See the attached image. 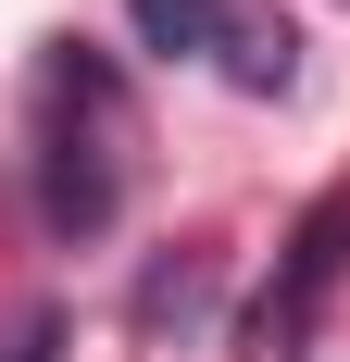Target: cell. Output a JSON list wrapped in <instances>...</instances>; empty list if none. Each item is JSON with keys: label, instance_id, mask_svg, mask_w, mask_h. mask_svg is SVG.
Masks as SVG:
<instances>
[{"label": "cell", "instance_id": "6", "mask_svg": "<svg viewBox=\"0 0 350 362\" xmlns=\"http://www.w3.org/2000/svg\"><path fill=\"white\" fill-rule=\"evenodd\" d=\"M0 362H63V313H13L0 325Z\"/></svg>", "mask_w": 350, "mask_h": 362}, {"label": "cell", "instance_id": "3", "mask_svg": "<svg viewBox=\"0 0 350 362\" xmlns=\"http://www.w3.org/2000/svg\"><path fill=\"white\" fill-rule=\"evenodd\" d=\"M138 37H150V50H188V63H225L238 0H138Z\"/></svg>", "mask_w": 350, "mask_h": 362}, {"label": "cell", "instance_id": "5", "mask_svg": "<svg viewBox=\"0 0 350 362\" xmlns=\"http://www.w3.org/2000/svg\"><path fill=\"white\" fill-rule=\"evenodd\" d=\"M225 75H238V88H288V75H300V37H288V25H263V13H238Z\"/></svg>", "mask_w": 350, "mask_h": 362}, {"label": "cell", "instance_id": "4", "mask_svg": "<svg viewBox=\"0 0 350 362\" xmlns=\"http://www.w3.org/2000/svg\"><path fill=\"white\" fill-rule=\"evenodd\" d=\"M201 313H213V250L163 262V275L138 288V325H150V337H163V325H201Z\"/></svg>", "mask_w": 350, "mask_h": 362}, {"label": "cell", "instance_id": "1", "mask_svg": "<svg viewBox=\"0 0 350 362\" xmlns=\"http://www.w3.org/2000/svg\"><path fill=\"white\" fill-rule=\"evenodd\" d=\"M125 200V75L88 37H50L38 63V213L50 238H101Z\"/></svg>", "mask_w": 350, "mask_h": 362}, {"label": "cell", "instance_id": "2", "mask_svg": "<svg viewBox=\"0 0 350 362\" xmlns=\"http://www.w3.org/2000/svg\"><path fill=\"white\" fill-rule=\"evenodd\" d=\"M338 275H350V187L300 213V238H288V262H276V288L250 300V350H263V362H276V350H300V337L325 325Z\"/></svg>", "mask_w": 350, "mask_h": 362}]
</instances>
